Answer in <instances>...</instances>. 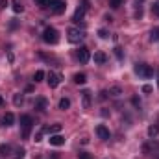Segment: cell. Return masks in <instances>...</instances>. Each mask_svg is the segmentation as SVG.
Listing matches in <instances>:
<instances>
[{
	"mask_svg": "<svg viewBox=\"0 0 159 159\" xmlns=\"http://www.w3.org/2000/svg\"><path fill=\"white\" fill-rule=\"evenodd\" d=\"M89 59H91V52H89V48H87V46H81V48L78 50V61L85 65Z\"/></svg>",
	"mask_w": 159,
	"mask_h": 159,
	"instance_id": "ba28073f",
	"label": "cell"
},
{
	"mask_svg": "<svg viewBox=\"0 0 159 159\" xmlns=\"http://www.w3.org/2000/svg\"><path fill=\"white\" fill-rule=\"evenodd\" d=\"M22 102H24V96H22L20 93H17V94L13 96V104H15L17 107H20V106H22Z\"/></svg>",
	"mask_w": 159,
	"mask_h": 159,
	"instance_id": "ffe728a7",
	"label": "cell"
},
{
	"mask_svg": "<svg viewBox=\"0 0 159 159\" xmlns=\"http://www.w3.org/2000/svg\"><path fill=\"white\" fill-rule=\"evenodd\" d=\"M93 106V98H91V91H81V107L83 109H91Z\"/></svg>",
	"mask_w": 159,
	"mask_h": 159,
	"instance_id": "52a82bcc",
	"label": "cell"
},
{
	"mask_svg": "<svg viewBox=\"0 0 159 159\" xmlns=\"http://www.w3.org/2000/svg\"><path fill=\"white\" fill-rule=\"evenodd\" d=\"M35 4L39 7H48V0H35Z\"/></svg>",
	"mask_w": 159,
	"mask_h": 159,
	"instance_id": "83f0119b",
	"label": "cell"
},
{
	"mask_svg": "<svg viewBox=\"0 0 159 159\" xmlns=\"http://www.w3.org/2000/svg\"><path fill=\"white\" fill-rule=\"evenodd\" d=\"M152 13H154V15H159V2H154V6H152Z\"/></svg>",
	"mask_w": 159,
	"mask_h": 159,
	"instance_id": "f1b7e54d",
	"label": "cell"
},
{
	"mask_svg": "<svg viewBox=\"0 0 159 159\" xmlns=\"http://www.w3.org/2000/svg\"><path fill=\"white\" fill-rule=\"evenodd\" d=\"M35 109L37 111H44L46 109V98H37L35 100Z\"/></svg>",
	"mask_w": 159,
	"mask_h": 159,
	"instance_id": "2e32d148",
	"label": "cell"
},
{
	"mask_svg": "<svg viewBox=\"0 0 159 159\" xmlns=\"http://www.w3.org/2000/svg\"><path fill=\"white\" fill-rule=\"evenodd\" d=\"M157 135H159V122L157 124H152L148 128V137H157Z\"/></svg>",
	"mask_w": 159,
	"mask_h": 159,
	"instance_id": "e0dca14e",
	"label": "cell"
},
{
	"mask_svg": "<svg viewBox=\"0 0 159 159\" xmlns=\"http://www.w3.org/2000/svg\"><path fill=\"white\" fill-rule=\"evenodd\" d=\"M135 74H139L141 78H152V76H154V70H152L148 65L139 63V65H135Z\"/></svg>",
	"mask_w": 159,
	"mask_h": 159,
	"instance_id": "5b68a950",
	"label": "cell"
},
{
	"mask_svg": "<svg viewBox=\"0 0 159 159\" xmlns=\"http://www.w3.org/2000/svg\"><path fill=\"white\" fill-rule=\"evenodd\" d=\"M87 9H89V2H87V0H81V6L76 9V13H74L72 20H74V22H80V20L83 19V15H85V11H87Z\"/></svg>",
	"mask_w": 159,
	"mask_h": 159,
	"instance_id": "8992f818",
	"label": "cell"
},
{
	"mask_svg": "<svg viewBox=\"0 0 159 159\" xmlns=\"http://www.w3.org/2000/svg\"><path fill=\"white\" fill-rule=\"evenodd\" d=\"M46 81H48V85L54 89V87H57V85H59L61 78H59V74H56V72H48V76H46Z\"/></svg>",
	"mask_w": 159,
	"mask_h": 159,
	"instance_id": "8fae6325",
	"label": "cell"
},
{
	"mask_svg": "<svg viewBox=\"0 0 159 159\" xmlns=\"http://www.w3.org/2000/svg\"><path fill=\"white\" fill-rule=\"evenodd\" d=\"M13 122H15V115H13V113H6V115L2 117V126H6V128L13 126Z\"/></svg>",
	"mask_w": 159,
	"mask_h": 159,
	"instance_id": "7c38bea8",
	"label": "cell"
},
{
	"mask_svg": "<svg viewBox=\"0 0 159 159\" xmlns=\"http://www.w3.org/2000/svg\"><path fill=\"white\" fill-rule=\"evenodd\" d=\"M157 85H159V78H157Z\"/></svg>",
	"mask_w": 159,
	"mask_h": 159,
	"instance_id": "74e56055",
	"label": "cell"
},
{
	"mask_svg": "<svg viewBox=\"0 0 159 159\" xmlns=\"http://www.w3.org/2000/svg\"><path fill=\"white\" fill-rule=\"evenodd\" d=\"M109 6H111L113 9H119L120 6H122V0H109Z\"/></svg>",
	"mask_w": 159,
	"mask_h": 159,
	"instance_id": "d4e9b609",
	"label": "cell"
},
{
	"mask_svg": "<svg viewBox=\"0 0 159 159\" xmlns=\"http://www.w3.org/2000/svg\"><path fill=\"white\" fill-rule=\"evenodd\" d=\"M43 41L48 43V44H57V41H59V32H57L56 28H52V26L44 28V32H43Z\"/></svg>",
	"mask_w": 159,
	"mask_h": 159,
	"instance_id": "6da1fadb",
	"label": "cell"
},
{
	"mask_svg": "<svg viewBox=\"0 0 159 159\" xmlns=\"http://www.w3.org/2000/svg\"><path fill=\"white\" fill-rule=\"evenodd\" d=\"M19 159H20V157H19Z\"/></svg>",
	"mask_w": 159,
	"mask_h": 159,
	"instance_id": "f35d334b",
	"label": "cell"
},
{
	"mask_svg": "<svg viewBox=\"0 0 159 159\" xmlns=\"http://www.w3.org/2000/svg\"><path fill=\"white\" fill-rule=\"evenodd\" d=\"M143 152L148 154V152H150V144H144V146H143Z\"/></svg>",
	"mask_w": 159,
	"mask_h": 159,
	"instance_id": "d590c367",
	"label": "cell"
},
{
	"mask_svg": "<svg viewBox=\"0 0 159 159\" xmlns=\"http://www.w3.org/2000/svg\"><path fill=\"white\" fill-rule=\"evenodd\" d=\"M44 76H46V74H44L43 70H37V72L34 74V81H35V83H37V81H43V80H44Z\"/></svg>",
	"mask_w": 159,
	"mask_h": 159,
	"instance_id": "603a6c76",
	"label": "cell"
},
{
	"mask_svg": "<svg viewBox=\"0 0 159 159\" xmlns=\"http://www.w3.org/2000/svg\"><path fill=\"white\" fill-rule=\"evenodd\" d=\"M67 39H69V43H72V44H78L80 41L83 39V34L80 32L78 28H69L67 30Z\"/></svg>",
	"mask_w": 159,
	"mask_h": 159,
	"instance_id": "277c9868",
	"label": "cell"
},
{
	"mask_svg": "<svg viewBox=\"0 0 159 159\" xmlns=\"http://www.w3.org/2000/svg\"><path fill=\"white\" fill-rule=\"evenodd\" d=\"M98 35H100L102 39H107V37H109V32H107L106 28H100V30H98Z\"/></svg>",
	"mask_w": 159,
	"mask_h": 159,
	"instance_id": "484cf974",
	"label": "cell"
},
{
	"mask_svg": "<svg viewBox=\"0 0 159 159\" xmlns=\"http://www.w3.org/2000/svg\"><path fill=\"white\" fill-rule=\"evenodd\" d=\"M43 131H44V133H50V135H54V133H59V131H61V124H54V126H44V128H43Z\"/></svg>",
	"mask_w": 159,
	"mask_h": 159,
	"instance_id": "4fadbf2b",
	"label": "cell"
},
{
	"mask_svg": "<svg viewBox=\"0 0 159 159\" xmlns=\"http://www.w3.org/2000/svg\"><path fill=\"white\" fill-rule=\"evenodd\" d=\"M43 133H44V131H43V129H41L39 133H37V135H35V139H34V141H35V143H39V141H43Z\"/></svg>",
	"mask_w": 159,
	"mask_h": 159,
	"instance_id": "4dcf8cb0",
	"label": "cell"
},
{
	"mask_svg": "<svg viewBox=\"0 0 159 159\" xmlns=\"http://www.w3.org/2000/svg\"><path fill=\"white\" fill-rule=\"evenodd\" d=\"M85 81H87V76H85L83 72L74 74V83H78V85H85Z\"/></svg>",
	"mask_w": 159,
	"mask_h": 159,
	"instance_id": "ac0fdd59",
	"label": "cell"
},
{
	"mask_svg": "<svg viewBox=\"0 0 159 159\" xmlns=\"http://www.w3.org/2000/svg\"><path fill=\"white\" fill-rule=\"evenodd\" d=\"M13 11L15 13H22L24 11V6L20 4V0H13Z\"/></svg>",
	"mask_w": 159,
	"mask_h": 159,
	"instance_id": "44dd1931",
	"label": "cell"
},
{
	"mask_svg": "<svg viewBox=\"0 0 159 159\" xmlns=\"http://www.w3.org/2000/svg\"><path fill=\"white\" fill-rule=\"evenodd\" d=\"M96 135L102 139V141H109V129L104 126V124H100V126H96Z\"/></svg>",
	"mask_w": 159,
	"mask_h": 159,
	"instance_id": "9c48e42d",
	"label": "cell"
},
{
	"mask_svg": "<svg viewBox=\"0 0 159 159\" xmlns=\"http://www.w3.org/2000/svg\"><path fill=\"white\" fill-rule=\"evenodd\" d=\"M131 102H133V106H135V107H139V106H141V102H139V98H137V96H133V100H131Z\"/></svg>",
	"mask_w": 159,
	"mask_h": 159,
	"instance_id": "836d02e7",
	"label": "cell"
},
{
	"mask_svg": "<svg viewBox=\"0 0 159 159\" xmlns=\"http://www.w3.org/2000/svg\"><path fill=\"white\" fill-rule=\"evenodd\" d=\"M9 152H11L9 144H0V156H9Z\"/></svg>",
	"mask_w": 159,
	"mask_h": 159,
	"instance_id": "7402d4cb",
	"label": "cell"
},
{
	"mask_svg": "<svg viewBox=\"0 0 159 159\" xmlns=\"http://www.w3.org/2000/svg\"><path fill=\"white\" fill-rule=\"evenodd\" d=\"M106 98H107V91H102L100 93V100H106Z\"/></svg>",
	"mask_w": 159,
	"mask_h": 159,
	"instance_id": "e575fe53",
	"label": "cell"
},
{
	"mask_svg": "<svg viewBox=\"0 0 159 159\" xmlns=\"http://www.w3.org/2000/svg\"><path fill=\"white\" fill-rule=\"evenodd\" d=\"M115 56H117L119 59H122V57H124V54H122V48H120V46H115Z\"/></svg>",
	"mask_w": 159,
	"mask_h": 159,
	"instance_id": "4316f807",
	"label": "cell"
},
{
	"mask_svg": "<svg viewBox=\"0 0 159 159\" xmlns=\"http://www.w3.org/2000/svg\"><path fill=\"white\" fill-rule=\"evenodd\" d=\"M48 6H50V9H52L56 15H61V13L67 9L65 0H48Z\"/></svg>",
	"mask_w": 159,
	"mask_h": 159,
	"instance_id": "3957f363",
	"label": "cell"
},
{
	"mask_svg": "<svg viewBox=\"0 0 159 159\" xmlns=\"http://www.w3.org/2000/svg\"><path fill=\"white\" fill-rule=\"evenodd\" d=\"M57 107H59L61 111L69 109V107H70V100H69V98H61V100H59V104H57Z\"/></svg>",
	"mask_w": 159,
	"mask_h": 159,
	"instance_id": "d6986e66",
	"label": "cell"
},
{
	"mask_svg": "<svg viewBox=\"0 0 159 159\" xmlns=\"http://www.w3.org/2000/svg\"><path fill=\"white\" fill-rule=\"evenodd\" d=\"M50 144L52 146H63L65 144V137L63 135H59V133H54V135H50Z\"/></svg>",
	"mask_w": 159,
	"mask_h": 159,
	"instance_id": "30bf717a",
	"label": "cell"
},
{
	"mask_svg": "<svg viewBox=\"0 0 159 159\" xmlns=\"http://www.w3.org/2000/svg\"><path fill=\"white\" fill-rule=\"evenodd\" d=\"M143 93H152V85H143Z\"/></svg>",
	"mask_w": 159,
	"mask_h": 159,
	"instance_id": "1f68e13d",
	"label": "cell"
},
{
	"mask_svg": "<svg viewBox=\"0 0 159 159\" xmlns=\"http://www.w3.org/2000/svg\"><path fill=\"white\" fill-rule=\"evenodd\" d=\"M80 159H93L89 154H85V152H80Z\"/></svg>",
	"mask_w": 159,
	"mask_h": 159,
	"instance_id": "d6a6232c",
	"label": "cell"
},
{
	"mask_svg": "<svg viewBox=\"0 0 159 159\" xmlns=\"http://www.w3.org/2000/svg\"><path fill=\"white\" fill-rule=\"evenodd\" d=\"M9 6V0H0V9H6Z\"/></svg>",
	"mask_w": 159,
	"mask_h": 159,
	"instance_id": "f546056e",
	"label": "cell"
},
{
	"mask_svg": "<svg viewBox=\"0 0 159 159\" xmlns=\"http://www.w3.org/2000/svg\"><path fill=\"white\" fill-rule=\"evenodd\" d=\"M0 106H4V98L2 96H0Z\"/></svg>",
	"mask_w": 159,
	"mask_h": 159,
	"instance_id": "8d00e7d4",
	"label": "cell"
},
{
	"mask_svg": "<svg viewBox=\"0 0 159 159\" xmlns=\"http://www.w3.org/2000/svg\"><path fill=\"white\" fill-rule=\"evenodd\" d=\"M106 61H107V56H106L104 52H100V50H98V52H94V63H98V65H104Z\"/></svg>",
	"mask_w": 159,
	"mask_h": 159,
	"instance_id": "5bb4252c",
	"label": "cell"
},
{
	"mask_svg": "<svg viewBox=\"0 0 159 159\" xmlns=\"http://www.w3.org/2000/svg\"><path fill=\"white\" fill-rule=\"evenodd\" d=\"M150 39L152 41H159V28H154V30L150 32Z\"/></svg>",
	"mask_w": 159,
	"mask_h": 159,
	"instance_id": "cb8c5ba5",
	"label": "cell"
},
{
	"mask_svg": "<svg viewBox=\"0 0 159 159\" xmlns=\"http://www.w3.org/2000/svg\"><path fill=\"white\" fill-rule=\"evenodd\" d=\"M34 120L30 115H20V128H22V139H30V131H32Z\"/></svg>",
	"mask_w": 159,
	"mask_h": 159,
	"instance_id": "7a4b0ae2",
	"label": "cell"
},
{
	"mask_svg": "<svg viewBox=\"0 0 159 159\" xmlns=\"http://www.w3.org/2000/svg\"><path fill=\"white\" fill-rule=\"evenodd\" d=\"M107 94H109V96H120V94H124V91H122L120 85H111L109 91H107Z\"/></svg>",
	"mask_w": 159,
	"mask_h": 159,
	"instance_id": "9a60e30c",
	"label": "cell"
}]
</instances>
